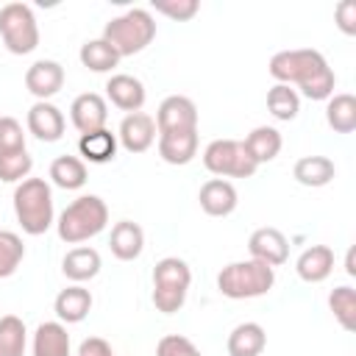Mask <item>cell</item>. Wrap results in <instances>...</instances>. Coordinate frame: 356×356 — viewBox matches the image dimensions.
I'll return each mask as SVG.
<instances>
[{
    "label": "cell",
    "instance_id": "21",
    "mask_svg": "<svg viewBox=\"0 0 356 356\" xmlns=\"http://www.w3.org/2000/svg\"><path fill=\"white\" fill-rule=\"evenodd\" d=\"M31 353H33V356H72V353H70V334H67V325L58 323V320L39 323V328L33 331Z\"/></svg>",
    "mask_w": 356,
    "mask_h": 356
},
{
    "label": "cell",
    "instance_id": "16",
    "mask_svg": "<svg viewBox=\"0 0 356 356\" xmlns=\"http://www.w3.org/2000/svg\"><path fill=\"white\" fill-rule=\"evenodd\" d=\"M106 97L111 100V106H117L120 111H142L145 100H147V92H145V83L128 72H117L106 81Z\"/></svg>",
    "mask_w": 356,
    "mask_h": 356
},
{
    "label": "cell",
    "instance_id": "32",
    "mask_svg": "<svg viewBox=\"0 0 356 356\" xmlns=\"http://www.w3.org/2000/svg\"><path fill=\"white\" fill-rule=\"evenodd\" d=\"M28 331L17 314L0 317V356H25Z\"/></svg>",
    "mask_w": 356,
    "mask_h": 356
},
{
    "label": "cell",
    "instance_id": "24",
    "mask_svg": "<svg viewBox=\"0 0 356 356\" xmlns=\"http://www.w3.org/2000/svg\"><path fill=\"white\" fill-rule=\"evenodd\" d=\"M248 156L256 161V164H267L273 161L281 147H284V139H281V131L273 128V125H256L245 139H242Z\"/></svg>",
    "mask_w": 356,
    "mask_h": 356
},
{
    "label": "cell",
    "instance_id": "3",
    "mask_svg": "<svg viewBox=\"0 0 356 356\" xmlns=\"http://www.w3.org/2000/svg\"><path fill=\"white\" fill-rule=\"evenodd\" d=\"M108 225V206L97 195H81L75 197L56 220L58 239L67 245H81L92 236H97Z\"/></svg>",
    "mask_w": 356,
    "mask_h": 356
},
{
    "label": "cell",
    "instance_id": "30",
    "mask_svg": "<svg viewBox=\"0 0 356 356\" xmlns=\"http://www.w3.org/2000/svg\"><path fill=\"white\" fill-rule=\"evenodd\" d=\"M328 309H331L334 320H337L348 334L356 331V292H353L350 284H342V286L331 289V295H328Z\"/></svg>",
    "mask_w": 356,
    "mask_h": 356
},
{
    "label": "cell",
    "instance_id": "29",
    "mask_svg": "<svg viewBox=\"0 0 356 356\" xmlns=\"http://www.w3.org/2000/svg\"><path fill=\"white\" fill-rule=\"evenodd\" d=\"M81 64L92 72H111L117 64H120V56L117 50L100 36V39H89L81 44V53H78Z\"/></svg>",
    "mask_w": 356,
    "mask_h": 356
},
{
    "label": "cell",
    "instance_id": "38",
    "mask_svg": "<svg viewBox=\"0 0 356 356\" xmlns=\"http://www.w3.org/2000/svg\"><path fill=\"white\" fill-rule=\"evenodd\" d=\"M334 17H337V28L345 36H353L356 33V0H342L334 8Z\"/></svg>",
    "mask_w": 356,
    "mask_h": 356
},
{
    "label": "cell",
    "instance_id": "26",
    "mask_svg": "<svg viewBox=\"0 0 356 356\" xmlns=\"http://www.w3.org/2000/svg\"><path fill=\"white\" fill-rule=\"evenodd\" d=\"M325 122L334 134H353L356 131V97L350 92L331 95L325 100Z\"/></svg>",
    "mask_w": 356,
    "mask_h": 356
},
{
    "label": "cell",
    "instance_id": "19",
    "mask_svg": "<svg viewBox=\"0 0 356 356\" xmlns=\"http://www.w3.org/2000/svg\"><path fill=\"white\" fill-rule=\"evenodd\" d=\"M197 131H172V134H159V156L172 164L184 167L197 156Z\"/></svg>",
    "mask_w": 356,
    "mask_h": 356
},
{
    "label": "cell",
    "instance_id": "34",
    "mask_svg": "<svg viewBox=\"0 0 356 356\" xmlns=\"http://www.w3.org/2000/svg\"><path fill=\"white\" fill-rule=\"evenodd\" d=\"M33 170V159L28 150H11V153H0V181L6 184H19L25 178H31Z\"/></svg>",
    "mask_w": 356,
    "mask_h": 356
},
{
    "label": "cell",
    "instance_id": "12",
    "mask_svg": "<svg viewBox=\"0 0 356 356\" xmlns=\"http://www.w3.org/2000/svg\"><path fill=\"white\" fill-rule=\"evenodd\" d=\"M156 120L145 111H134V114H125L122 122H120V131H117V142L122 145V150L128 153H145L153 147L156 142Z\"/></svg>",
    "mask_w": 356,
    "mask_h": 356
},
{
    "label": "cell",
    "instance_id": "1",
    "mask_svg": "<svg viewBox=\"0 0 356 356\" xmlns=\"http://www.w3.org/2000/svg\"><path fill=\"white\" fill-rule=\"evenodd\" d=\"M267 72L275 78V83L298 86L300 95L309 100H328L337 86V75L328 67L325 56L312 47H295V50L275 53L267 64Z\"/></svg>",
    "mask_w": 356,
    "mask_h": 356
},
{
    "label": "cell",
    "instance_id": "5",
    "mask_svg": "<svg viewBox=\"0 0 356 356\" xmlns=\"http://www.w3.org/2000/svg\"><path fill=\"white\" fill-rule=\"evenodd\" d=\"M103 39L117 50L120 58L136 56L156 39V19L147 8H128L125 14L106 22Z\"/></svg>",
    "mask_w": 356,
    "mask_h": 356
},
{
    "label": "cell",
    "instance_id": "40",
    "mask_svg": "<svg viewBox=\"0 0 356 356\" xmlns=\"http://www.w3.org/2000/svg\"><path fill=\"white\" fill-rule=\"evenodd\" d=\"M345 270H348V275H356V267H353V248L348 250V259H345Z\"/></svg>",
    "mask_w": 356,
    "mask_h": 356
},
{
    "label": "cell",
    "instance_id": "4",
    "mask_svg": "<svg viewBox=\"0 0 356 356\" xmlns=\"http://www.w3.org/2000/svg\"><path fill=\"white\" fill-rule=\"evenodd\" d=\"M273 284H275V270L256 259L231 261L217 273V289L231 300L261 298L273 289Z\"/></svg>",
    "mask_w": 356,
    "mask_h": 356
},
{
    "label": "cell",
    "instance_id": "23",
    "mask_svg": "<svg viewBox=\"0 0 356 356\" xmlns=\"http://www.w3.org/2000/svg\"><path fill=\"white\" fill-rule=\"evenodd\" d=\"M100 267H103L100 253H97L95 248H86V245L67 250V256L61 259V273H64L72 284H86V281H92V278L100 273Z\"/></svg>",
    "mask_w": 356,
    "mask_h": 356
},
{
    "label": "cell",
    "instance_id": "2",
    "mask_svg": "<svg viewBox=\"0 0 356 356\" xmlns=\"http://www.w3.org/2000/svg\"><path fill=\"white\" fill-rule=\"evenodd\" d=\"M14 214L28 236H42L53 222V189L44 178H25L14 189Z\"/></svg>",
    "mask_w": 356,
    "mask_h": 356
},
{
    "label": "cell",
    "instance_id": "35",
    "mask_svg": "<svg viewBox=\"0 0 356 356\" xmlns=\"http://www.w3.org/2000/svg\"><path fill=\"white\" fill-rule=\"evenodd\" d=\"M153 8L156 14H164L175 22H189L200 11V3L197 0H153Z\"/></svg>",
    "mask_w": 356,
    "mask_h": 356
},
{
    "label": "cell",
    "instance_id": "37",
    "mask_svg": "<svg viewBox=\"0 0 356 356\" xmlns=\"http://www.w3.org/2000/svg\"><path fill=\"white\" fill-rule=\"evenodd\" d=\"M11 150H25V131L19 120L0 117V153H11Z\"/></svg>",
    "mask_w": 356,
    "mask_h": 356
},
{
    "label": "cell",
    "instance_id": "33",
    "mask_svg": "<svg viewBox=\"0 0 356 356\" xmlns=\"http://www.w3.org/2000/svg\"><path fill=\"white\" fill-rule=\"evenodd\" d=\"M25 259L22 236L14 231H0V278H8L17 273V267Z\"/></svg>",
    "mask_w": 356,
    "mask_h": 356
},
{
    "label": "cell",
    "instance_id": "9",
    "mask_svg": "<svg viewBox=\"0 0 356 356\" xmlns=\"http://www.w3.org/2000/svg\"><path fill=\"white\" fill-rule=\"evenodd\" d=\"M156 131H197V106L186 95H170L156 108Z\"/></svg>",
    "mask_w": 356,
    "mask_h": 356
},
{
    "label": "cell",
    "instance_id": "14",
    "mask_svg": "<svg viewBox=\"0 0 356 356\" xmlns=\"http://www.w3.org/2000/svg\"><path fill=\"white\" fill-rule=\"evenodd\" d=\"M64 86V67L53 58H39L25 70V89L36 100H50Z\"/></svg>",
    "mask_w": 356,
    "mask_h": 356
},
{
    "label": "cell",
    "instance_id": "27",
    "mask_svg": "<svg viewBox=\"0 0 356 356\" xmlns=\"http://www.w3.org/2000/svg\"><path fill=\"white\" fill-rule=\"evenodd\" d=\"M117 134H111L108 128H100V131H92V134H83L78 139V153L83 156V161H92V164H106L117 156Z\"/></svg>",
    "mask_w": 356,
    "mask_h": 356
},
{
    "label": "cell",
    "instance_id": "20",
    "mask_svg": "<svg viewBox=\"0 0 356 356\" xmlns=\"http://www.w3.org/2000/svg\"><path fill=\"white\" fill-rule=\"evenodd\" d=\"M108 248L111 253L120 259V261H134L142 256L145 250V231L139 222L134 220H120L114 222L111 228V236H108Z\"/></svg>",
    "mask_w": 356,
    "mask_h": 356
},
{
    "label": "cell",
    "instance_id": "36",
    "mask_svg": "<svg viewBox=\"0 0 356 356\" xmlns=\"http://www.w3.org/2000/svg\"><path fill=\"white\" fill-rule=\"evenodd\" d=\"M156 356H203L200 348L184 334H167L156 345Z\"/></svg>",
    "mask_w": 356,
    "mask_h": 356
},
{
    "label": "cell",
    "instance_id": "7",
    "mask_svg": "<svg viewBox=\"0 0 356 356\" xmlns=\"http://www.w3.org/2000/svg\"><path fill=\"white\" fill-rule=\"evenodd\" d=\"M0 39L8 53L28 56L39 47V22L25 3H6L0 8Z\"/></svg>",
    "mask_w": 356,
    "mask_h": 356
},
{
    "label": "cell",
    "instance_id": "31",
    "mask_svg": "<svg viewBox=\"0 0 356 356\" xmlns=\"http://www.w3.org/2000/svg\"><path fill=\"white\" fill-rule=\"evenodd\" d=\"M267 111H270L275 120L289 122V120H295L298 111H300V95H298L292 86H286V83H275V86H270V92H267Z\"/></svg>",
    "mask_w": 356,
    "mask_h": 356
},
{
    "label": "cell",
    "instance_id": "18",
    "mask_svg": "<svg viewBox=\"0 0 356 356\" xmlns=\"http://www.w3.org/2000/svg\"><path fill=\"white\" fill-rule=\"evenodd\" d=\"M295 273L306 284H323L334 273V250L328 245H312V248H306L298 256V261H295Z\"/></svg>",
    "mask_w": 356,
    "mask_h": 356
},
{
    "label": "cell",
    "instance_id": "25",
    "mask_svg": "<svg viewBox=\"0 0 356 356\" xmlns=\"http://www.w3.org/2000/svg\"><path fill=\"white\" fill-rule=\"evenodd\" d=\"M228 356H261L267 348V334L259 323H239L231 334H228Z\"/></svg>",
    "mask_w": 356,
    "mask_h": 356
},
{
    "label": "cell",
    "instance_id": "6",
    "mask_svg": "<svg viewBox=\"0 0 356 356\" xmlns=\"http://www.w3.org/2000/svg\"><path fill=\"white\" fill-rule=\"evenodd\" d=\"M192 270L178 256H164L153 267V306L161 314H175L186 303Z\"/></svg>",
    "mask_w": 356,
    "mask_h": 356
},
{
    "label": "cell",
    "instance_id": "15",
    "mask_svg": "<svg viewBox=\"0 0 356 356\" xmlns=\"http://www.w3.org/2000/svg\"><path fill=\"white\" fill-rule=\"evenodd\" d=\"M197 200H200V209L209 214V217H228L236 211L239 206V195H236V186L225 178H209L200 192H197Z\"/></svg>",
    "mask_w": 356,
    "mask_h": 356
},
{
    "label": "cell",
    "instance_id": "17",
    "mask_svg": "<svg viewBox=\"0 0 356 356\" xmlns=\"http://www.w3.org/2000/svg\"><path fill=\"white\" fill-rule=\"evenodd\" d=\"M53 312L58 317V323L64 325H75L83 323L92 312V292L83 284H70L67 289H61L53 300Z\"/></svg>",
    "mask_w": 356,
    "mask_h": 356
},
{
    "label": "cell",
    "instance_id": "8",
    "mask_svg": "<svg viewBox=\"0 0 356 356\" xmlns=\"http://www.w3.org/2000/svg\"><path fill=\"white\" fill-rule=\"evenodd\" d=\"M203 167L217 178H250L259 164L248 156L239 139H214L203 150Z\"/></svg>",
    "mask_w": 356,
    "mask_h": 356
},
{
    "label": "cell",
    "instance_id": "28",
    "mask_svg": "<svg viewBox=\"0 0 356 356\" xmlns=\"http://www.w3.org/2000/svg\"><path fill=\"white\" fill-rule=\"evenodd\" d=\"M86 164L83 159L78 156H58L53 159L50 164V181L58 186V189H67V192H75L86 184Z\"/></svg>",
    "mask_w": 356,
    "mask_h": 356
},
{
    "label": "cell",
    "instance_id": "22",
    "mask_svg": "<svg viewBox=\"0 0 356 356\" xmlns=\"http://www.w3.org/2000/svg\"><path fill=\"white\" fill-rule=\"evenodd\" d=\"M292 178L300 186L320 189V186H328L337 178V167L328 156H300L292 167Z\"/></svg>",
    "mask_w": 356,
    "mask_h": 356
},
{
    "label": "cell",
    "instance_id": "39",
    "mask_svg": "<svg viewBox=\"0 0 356 356\" xmlns=\"http://www.w3.org/2000/svg\"><path fill=\"white\" fill-rule=\"evenodd\" d=\"M78 356H114V350L103 337H86L78 345Z\"/></svg>",
    "mask_w": 356,
    "mask_h": 356
},
{
    "label": "cell",
    "instance_id": "10",
    "mask_svg": "<svg viewBox=\"0 0 356 356\" xmlns=\"http://www.w3.org/2000/svg\"><path fill=\"white\" fill-rule=\"evenodd\" d=\"M248 253H250V259H256L261 264H270L275 270V267H281L289 259V239L278 228L264 225V228H256L250 234Z\"/></svg>",
    "mask_w": 356,
    "mask_h": 356
},
{
    "label": "cell",
    "instance_id": "13",
    "mask_svg": "<svg viewBox=\"0 0 356 356\" xmlns=\"http://www.w3.org/2000/svg\"><path fill=\"white\" fill-rule=\"evenodd\" d=\"M25 125H28V134H33L39 142H58L64 136L67 120H64L61 108L53 106L50 100H36L28 108Z\"/></svg>",
    "mask_w": 356,
    "mask_h": 356
},
{
    "label": "cell",
    "instance_id": "11",
    "mask_svg": "<svg viewBox=\"0 0 356 356\" xmlns=\"http://www.w3.org/2000/svg\"><path fill=\"white\" fill-rule=\"evenodd\" d=\"M70 120H72V125H75V131L81 136L106 128V122H108V103H106V97L97 95V92L78 95L72 100V106H70Z\"/></svg>",
    "mask_w": 356,
    "mask_h": 356
}]
</instances>
